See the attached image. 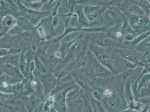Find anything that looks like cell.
I'll return each instance as SVG.
<instances>
[{
    "label": "cell",
    "mask_w": 150,
    "mask_h": 112,
    "mask_svg": "<svg viewBox=\"0 0 150 112\" xmlns=\"http://www.w3.org/2000/svg\"><path fill=\"white\" fill-rule=\"evenodd\" d=\"M91 50L99 63L105 67L112 72H114V60L112 57L104 50L99 48L92 47Z\"/></svg>",
    "instance_id": "1"
},
{
    "label": "cell",
    "mask_w": 150,
    "mask_h": 112,
    "mask_svg": "<svg viewBox=\"0 0 150 112\" xmlns=\"http://www.w3.org/2000/svg\"><path fill=\"white\" fill-rule=\"evenodd\" d=\"M76 88L74 86H70L64 91H61L54 95L55 103L54 108L59 112H67V109L66 95L68 91L73 89Z\"/></svg>",
    "instance_id": "2"
},
{
    "label": "cell",
    "mask_w": 150,
    "mask_h": 112,
    "mask_svg": "<svg viewBox=\"0 0 150 112\" xmlns=\"http://www.w3.org/2000/svg\"><path fill=\"white\" fill-rule=\"evenodd\" d=\"M131 86V85L130 80H127L125 83V91H124L125 100L129 108L135 109L140 111V109H141L140 108L141 107L138 106L137 105L141 103L138 101H137V103H136Z\"/></svg>",
    "instance_id": "3"
},
{
    "label": "cell",
    "mask_w": 150,
    "mask_h": 112,
    "mask_svg": "<svg viewBox=\"0 0 150 112\" xmlns=\"http://www.w3.org/2000/svg\"><path fill=\"white\" fill-rule=\"evenodd\" d=\"M120 53L123 58L132 62L135 67L140 63L142 58L137 53L126 50H121Z\"/></svg>",
    "instance_id": "4"
},
{
    "label": "cell",
    "mask_w": 150,
    "mask_h": 112,
    "mask_svg": "<svg viewBox=\"0 0 150 112\" xmlns=\"http://www.w3.org/2000/svg\"><path fill=\"white\" fill-rule=\"evenodd\" d=\"M57 85L56 80L52 76L45 78L43 81V93L45 100L50 96L52 91Z\"/></svg>",
    "instance_id": "5"
},
{
    "label": "cell",
    "mask_w": 150,
    "mask_h": 112,
    "mask_svg": "<svg viewBox=\"0 0 150 112\" xmlns=\"http://www.w3.org/2000/svg\"><path fill=\"white\" fill-rule=\"evenodd\" d=\"M43 102L42 100L33 94L28 97L25 103V106L28 112H33L34 110Z\"/></svg>",
    "instance_id": "6"
},
{
    "label": "cell",
    "mask_w": 150,
    "mask_h": 112,
    "mask_svg": "<svg viewBox=\"0 0 150 112\" xmlns=\"http://www.w3.org/2000/svg\"><path fill=\"white\" fill-rule=\"evenodd\" d=\"M122 97L118 90H115L109 96L108 103L110 107L113 108L119 107L122 102Z\"/></svg>",
    "instance_id": "7"
},
{
    "label": "cell",
    "mask_w": 150,
    "mask_h": 112,
    "mask_svg": "<svg viewBox=\"0 0 150 112\" xmlns=\"http://www.w3.org/2000/svg\"><path fill=\"white\" fill-rule=\"evenodd\" d=\"M150 82V73L141 74L136 82V91L139 92L140 90L147 87Z\"/></svg>",
    "instance_id": "8"
},
{
    "label": "cell",
    "mask_w": 150,
    "mask_h": 112,
    "mask_svg": "<svg viewBox=\"0 0 150 112\" xmlns=\"http://www.w3.org/2000/svg\"><path fill=\"white\" fill-rule=\"evenodd\" d=\"M95 77L106 78L111 74L112 72L100 64H96L94 69Z\"/></svg>",
    "instance_id": "9"
},
{
    "label": "cell",
    "mask_w": 150,
    "mask_h": 112,
    "mask_svg": "<svg viewBox=\"0 0 150 112\" xmlns=\"http://www.w3.org/2000/svg\"><path fill=\"white\" fill-rule=\"evenodd\" d=\"M82 93L81 90L79 88H75L69 90L66 95L67 102H77L80 101L79 98Z\"/></svg>",
    "instance_id": "10"
},
{
    "label": "cell",
    "mask_w": 150,
    "mask_h": 112,
    "mask_svg": "<svg viewBox=\"0 0 150 112\" xmlns=\"http://www.w3.org/2000/svg\"><path fill=\"white\" fill-rule=\"evenodd\" d=\"M75 77L76 82L81 88L85 91H91V85L89 84V82L83 74H79L75 75Z\"/></svg>",
    "instance_id": "11"
},
{
    "label": "cell",
    "mask_w": 150,
    "mask_h": 112,
    "mask_svg": "<svg viewBox=\"0 0 150 112\" xmlns=\"http://www.w3.org/2000/svg\"><path fill=\"white\" fill-rule=\"evenodd\" d=\"M108 13L110 17L117 21H120V19L123 18L124 15L121 13V11L117 7L111 5L108 7L106 10Z\"/></svg>",
    "instance_id": "12"
},
{
    "label": "cell",
    "mask_w": 150,
    "mask_h": 112,
    "mask_svg": "<svg viewBox=\"0 0 150 112\" xmlns=\"http://www.w3.org/2000/svg\"><path fill=\"white\" fill-rule=\"evenodd\" d=\"M137 1H119L113 3V5L116 6L121 11L126 13L129 7L133 4H136Z\"/></svg>",
    "instance_id": "13"
},
{
    "label": "cell",
    "mask_w": 150,
    "mask_h": 112,
    "mask_svg": "<svg viewBox=\"0 0 150 112\" xmlns=\"http://www.w3.org/2000/svg\"><path fill=\"white\" fill-rule=\"evenodd\" d=\"M97 45L102 47H116L118 44L110 38H102L98 39L96 41Z\"/></svg>",
    "instance_id": "14"
},
{
    "label": "cell",
    "mask_w": 150,
    "mask_h": 112,
    "mask_svg": "<svg viewBox=\"0 0 150 112\" xmlns=\"http://www.w3.org/2000/svg\"><path fill=\"white\" fill-rule=\"evenodd\" d=\"M128 23L132 28L138 26H143L142 17L135 14H130L128 17Z\"/></svg>",
    "instance_id": "15"
},
{
    "label": "cell",
    "mask_w": 150,
    "mask_h": 112,
    "mask_svg": "<svg viewBox=\"0 0 150 112\" xmlns=\"http://www.w3.org/2000/svg\"><path fill=\"white\" fill-rule=\"evenodd\" d=\"M55 99L54 96H49L43 102V110L46 112H50L54 108Z\"/></svg>",
    "instance_id": "16"
},
{
    "label": "cell",
    "mask_w": 150,
    "mask_h": 112,
    "mask_svg": "<svg viewBox=\"0 0 150 112\" xmlns=\"http://www.w3.org/2000/svg\"><path fill=\"white\" fill-rule=\"evenodd\" d=\"M123 24L120 27V31L123 35L127 33H134L135 32L128 23L127 19L124 17Z\"/></svg>",
    "instance_id": "17"
},
{
    "label": "cell",
    "mask_w": 150,
    "mask_h": 112,
    "mask_svg": "<svg viewBox=\"0 0 150 112\" xmlns=\"http://www.w3.org/2000/svg\"><path fill=\"white\" fill-rule=\"evenodd\" d=\"M80 101L77 102H67V112H81Z\"/></svg>",
    "instance_id": "18"
},
{
    "label": "cell",
    "mask_w": 150,
    "mask_h": 112,
    "mask_svg": "<svg viewBox=\"0 0 150 112\" xmlns=\"http://www.w3.org/2000/svg\"><path fill=\"white\" fill-rule=\"evenodd\" d=\"M108 7H104L100 8V9H98V10L94 12V13H91V14L87 15L86 16V17L88 21H95L97 18L102 14L103 12L107 10Z\"/></svg>",
    "instance_id": "19"
},
{
    "label": "cell",
    "mask_w": 150,
    "mask_h": 112,
    "mask_svg": "<svg viewBox=\"0 0 150 112\" xmlns=\"http://www.w3.org/2000/svg\"><path fill=\"white\" fill-rule=\"evenodd\" d=\"M150 35V31H145V32L140 34L138 35V36L136 37L135 38L133 41L132 42V45H137L139 43H140L142 41L148 37Z\"/></svg>",
    "instance_id": "20"
},
{
    "label": "cell",
    "mask_w": 150,
    "mask_h": 112,
    "mask_svg": "<svg viewBox=\"0 0 150 112\" xmlns=\"http://www.w3.org/2000/svg\"><path fill=\"white\" fill-rule=\"evenodd\" d=\"M70 83L57 84L54 89L52 91L50 95L54 96L61 91H64L65 90L69 88L70 86Z\"/></svg>",
    "instance_id": "21"
},
{
    "label": "cell",
    "mask_w": 150,
    "mask_h": 112,
    "mask_svg": "<svg viewBox=\"0 0 150 112\" xmlns=\"http://www.w3.org/2000/svg\"><path fill=\"white\" fill-rule=\"evenodd\" d=\"M136 4L138 5L146 14H149L150 12V4L148 2L144 1H138Z\"/></svg>",
    "instance_id": "22"
},
{
    "label": "cell",
    "mask_w": 150,
    "mask_h": 112,
    "mask_svg": "<svg viewBox=\"0 0 150 112\" xmlns=\"http://www.w3.org/2000/svg\"><path fill=\"white\" fill-rule=\"evenodd\" d=\"M84 99V106L83 112H95V108L86 98L83 97Z\"/></svg>",
    "instance_id": "23"
},
{
    "label": "cell",
    "mask_w": 150,
    "mask_h": 112,
    "mask_svg": "<svg viewBox=\"0 0 150 112\" xmlns=\"http://www.w3.org/2000/svg\"><path fill=\"white\" fill-rule=\"evenodd\" d=\"M139 93L137 95V99L150 98V88L144 87L140 90Z\"/></svg>",
    "instance_id": "24"
},
{
    "label": "cell",
    "mask_w": 150,
    "mask_h": 112,
    "mask_svg": "<svg viewBox=\"0 0 150 112\" xmlns=\"http://www.w3.org/2000/svg\"><path fill=\"white\" fill-rule=\"evenodd\" d=\"M104 91L100 88H95L92 91L93 95L97 101L101 100L104 95Z\"/></svg>",
    "instance_id": "25"
},
{
    "label": "cell",
    "mask_w": 150,
    "mask_h": 112,
    "mask_svg": "<svg viewBox=\"0 0 150 112\" xmlns=\"http://www.w3.org/2000/svg\"><path fill=\"white\" fill-rule=\"evenodd\" d=\"M100 6H92L88 5L85 7L84 9V13L85 16L94 13L100 9Z\"/></svg>",
    "instance_id": "26"
},
{
    "label": "cell",
    "mask_w": 150,
    "mask_h": 112,
    "mask_svg": "<svg viewBox=\"0 0 150 112\" xmlns=\"http://www.w3.org/2000/svg\"><path fill=\"white\" fill-rule=\"evenodd\" d=\"M124 35V39L126 42H132L136 38L135 37L134 33L126 34Z\"/></svg>",
    "instance_id": "27"
},
{
    "label": "cell",
    "mask_w": 150,
    "mask_h": 112,
    "mask_svg": "<svg viewBox=\"0 0 150 112\" xmlns=\"http://www.w3.org/2000/svg\"><path fill=\"white\" fill-rule=\"evenodd\" d=\"M97 108L98 112H107L102 106L99 101H97Z\"/></svg>",
    "instance_id": "28"
},
{
    "label": "cell",
    "mask_w": 150,
    "mask_h": 112,
    "mask_svg": "<svg viewBox=\"0 0 150 112\" xmlns=\"http://www.w3.org/2000/svg\"><path fill=\"white\" fill-rule=\"evenodd\" d=\"M140 111H139L135 110V109H132V108H129L128 109H127V110H125L121 112H140Z\"/></svg>",
    "instance_id": "29"
},
{
    "label": "cell",
    "mask_w": 150,
    "mask_h": 112,
    "mask_svg": "<svg viewBox=\"0 0 150 112\" xmlns=\"http://www.w3.org/2000/svg\"><path fill=\"white\" fill-rule=\"evenodd\" d=\"M150 105H147L145 106V107L142 110L140 111V112H149V110Z\"/></svg>",
    "instance_id": "30"
},
{
    "label": "cell",
    "mask_w": 150,
    "mask_h": 112,
    "mask_svg": "<svg viewBox=\"0 0 150 112\" xmlns=\"http://www.w3.org/2000/svg\"><path fill=\"white\" fill-rule=\"evenodd\" d=\"M43 102H42L40 104V106H39V110H38V112H42V110H43Z\"/></svg>",
    "instance_id": "31"
},
{
    "label": "cell",
    "mask_w": 150,
    "mask_h": 112,
    "mask_svg": "<svg viewBox=\"0 0 150 112\" xmlns=\"http://www.w3.org/2000/svg\"><path fill=\"white\" fill-rule=\"evenodd\" d=\"M50 112H59L57 111L54 108H53L51 110H50Z\"/></svg>",
    "instance_id": "32"
},
{
    "label": "cell",
    "mask_w": 150,
    "mask_h": 112,
    "mask_svg": "<svg viewBox=\"0 0 150 112\" xmlns=\"http://www.w3.org/2000/svg\"><path fill=\"white\" fill-rule=\"evenodd\" d=\"M145 45L147 46H150V42H148V43H146Z\"/></svg>",
    "instance_id": "33"
},
{
    "label": "cell",
    "mask_w": 150,
    "mask_h": 112,
    "mask_svg": "<svg viewBox=\"0 0 150 112\" xmlns=\"http://www.w3.org/2000/svg\"><path fill=\"white\" fill-rule=\"evenodd\" d=\"M147 87H148V88H150V82L149 83L148 86H147Z\"/></svg>",
    "instance_id": "34"
},
{
    "label": "cell",
    "mask_w": 150,
    "mask_h": 112,
    "mask_svg": "<svg viewBox=\"0 0 150 112\" xmlns=\"http://www.w3.org/2000/svg\"><path fill=\"white\" fill-rule=\"evenodd\" d=\"M42 112H46L45 111L43 110H43H42Z\"/></svg>",
    "instance_id": "35"
}]
</instances>
